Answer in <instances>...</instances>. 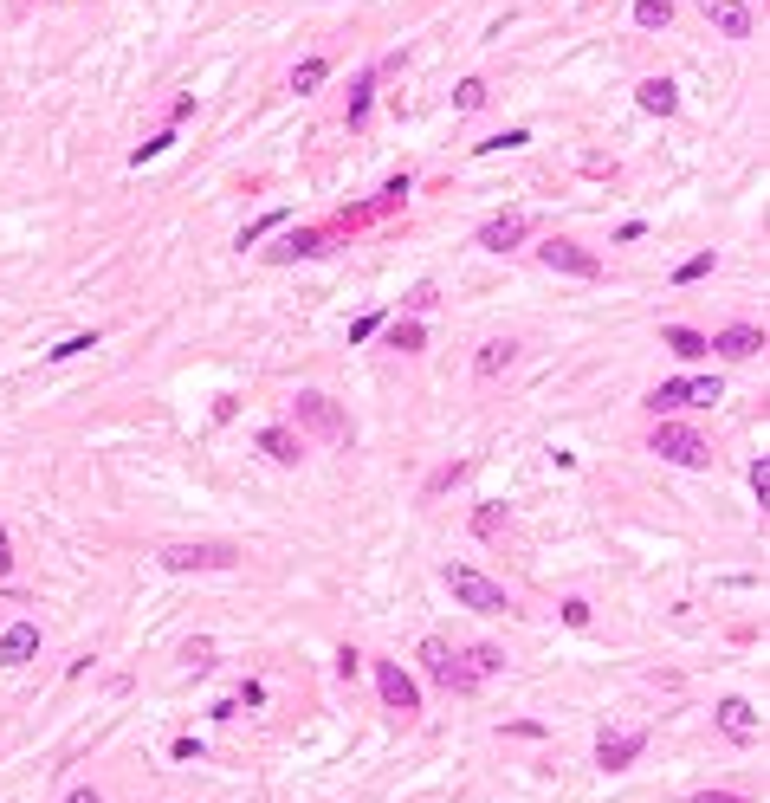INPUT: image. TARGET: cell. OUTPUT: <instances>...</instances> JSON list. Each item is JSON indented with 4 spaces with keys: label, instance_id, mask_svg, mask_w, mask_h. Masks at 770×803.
Returning <instances> with one entry per match:
<instances>
[{
    "label": "cell",
    "instance_id": "cell-10",
    "mask_svg": "<svg viewBox=\"0 0 770 803\" xmlns=\"http://www.w3.org/2000/svg\"><path fill=\"white\" fill-rule=\"evenodd\" d=\"M525 234H531V221H525V214H492V221L479 227V247H486V253H512Z\"/></svg>",
    "mask_w": 770,
    "mask_h": 803
},
{
    "label": "cell",
    "instance_id": "cell-15",
    "mask_svg": "<svg viewBox=\"0 0 770 803\" xmlns=\"http://www.w3.org/2000/svg\"><path fill=\"white\" fill-rule=\"evenodd\" d=\"M512 363H518V344H512V337H492V344H479L473 376H479V383H492V376H505Z\"/></svg>",
    "mask_w": 770,
    "mask_h": 803
},
{
    "label": "cell",
    "instance_id": "cell-20",
    "mask_svg": "<svg viewBox=\"0 0 770 803\" xmlns=\"http://www.w3.org/2000/svg\"><path fill=\"white\" fill-rule=\"evenodd\" d=\"M324 78H330V65H324V59H305V65H298V72H292V91H298V98H305V91H318Z\"/></svg>",
    "mask_w": 770,
    "mask_h": 803
},
{
    "label": "cell",
    "instance_id": "cell-14",
    "mask_svg": "<svg viewBox=\"0 0 770 803\" xmlns=\"http://www.w3.org/2000/svg\"><path fill=\"white\" fill-rule=\"evenodd\" d=\"M39 655V622H13V629H0V661L7 668H20V661Z\"/></svg>",
    "mask_w": 770,
    "mask_h": 803
},
{
    "label": "cell",
    "instance_id": "cell-33",
    "mask_svg": "<svg viewBox=\"0 0 770 803\" xmlns=\"http://www.w3.org/2000/svg\"><path fill=\"white\" fill-rule=\"evenodd\" d=\"M279 221H285V214H266V221H253V227H246V234H240V247H253V240H259V234H272V227H279Z\"/></svg>",
    "mask_w": 770,
    "mask_h": 803
},
{
    "label": "cell",
    "instance_id": "cell-2",
    "mask_svg": "<svg viewBox=\"0 0 770 803\" xmlns=\"http://www.w3.org/2000/svg\"><path fill=\"white\" fill-rule=\"evenodd\" d=\"M648 454L673 460V467H706V460H712V447L699 441L693 428H680V421H654V434H648Z\"/></svg>",
    "mask_w": 770,
    "mask_h": 803
},
{
    "label": "cell",
    "instance_id": "cell-30",
    "mask_svg": "<svg viewBox=\"0 0 770 803\" xmlns=\"http://www.w3.org/2000/svg\"><path fill=\"white\" fill-rule=\"evenodd\" d=\"M460 473H466V467H460V460H453V467H440V473H434V480H428V493H447V486H460Z\"/></svg>",
    "mask_w": 770,
    "mask_h": 803
},
{
    "label": "cell",
    "instance_id": "cell-35",
    "mask_svg": "<svg viewBox=\"0 0 770 803\" xmlns=\"http://www.w3.org/2000/svg\"><path fill=\"white\" fill-rule=\"evenodd\" d=\"M376 324H382L376 311H369V318H356V324H350V344H363V337H376Z\"/></svg>",
    "mask_w": 770,
    "mask_h": 803
},
{
    "label": "cell",
    "instance_id": "cell-28",
    "mask_svg": "<svg viewBox=\"0 0 770 803\" xmlns=\"http://www.w3.org/2000/svg\"><path fill=\"white\" fill-rule=\"evenodd\" d=\"M169 143H175V130H162V136H149V143H143V149H136V169H143V162H149V156H162V149H169Z\"/></svg>",
    "mask_w": 770,
    "mask_h": 803
},
{
    "label": "cell",
    "instance_id": "cell-18",
    "mask_svg": "<svg viewBox=\"0 0 770 803\" xmlns=\"http://www.w3.org/2000/svg\"><path fill=\"white\" fill-rule=\"evenodd\" d=\"M318 253H324V234H318V227H298V234H285V247H272V260H318Z\"/></svg>",
    "mask_w": 770,
    "mask_h": 803
},
{
    "label": "cell",
    "instance_id": "cell-19",
    "mask_svg": "<svg viewBox=\"0 0 770 803\" xmlns=\"http://www.w3.org/2000/svg\"><path fill=\"white\" fill-rule=\"evenodd\" d=\"M667 350L693 363V357H706V337H699V331H686V324H673V331H667Z\"/></svg>",
    "mask_w": 770,
    "mask_h": 803
},
{
    "label": "cell",
    "instance_id": "cell-27",
    "mask_svg": "<svg viewBox=\"0 0 770 803\" xmlns=\"http://www.w3.org/2000/svg\"><path fill=\"white\" fill-rule=\"evenodd\" d=\"M453 104H460V111H479V104H486V85H479V78H466V85L453 91Z\"/></svg>",
    "mask_w": 770,
    "mask_h": 803
},
{
    "label": "cell",
    "instance_id": "cell-7",
    "mask_svg": "<svg viewBox=\"0 0 770 803\" xmlns=\"http://www.w3.org/2000/svg\"><path fill=\"white\" fill-rule=\"evenodd\" d=\"M376 693H382V706H389L395 719H415L421 713V687L402 674V661H376Z\"/></svg>",
    "mask_w": 770,
    "mask_h": 803
},
{
    "label": "cell",
    "instance_id": "cell-26",
    "mask_svg": "<svg viewBox=\"0 0 770 803\" xmlns=\"http://www.w3.org/2000/svg\"><path fill=\"white\" fill-rule=\"evenodd\" d=\"M182 661H188L195 674H208V668H214V642H188V648H182Z\"/></svg>",
    "mask_w": 770,
    "mask_h": 803
},
{
    "label": "cell",
    "instance_id": "cell-1",
    "mask_svg": "<svg viewBox=\"0 0 770 803\" xmlns=\"http://www.w3.org/2000/svg\"><path fill=\"white\" fill-rule=\"evenodd\" d=\"M725 389H719V376H673V383H660L654 396H648V408H654V421L660 415H673V408H712Z\"/></svg>",
    "mask_w": 770,
    "mask_h": 803
},
{
    "label": "cell",
    "instance_id": "cell-5",
    "mask_svg": "<svg viewBox=\"0 0 770 803\" xmlns=\"http://www.w3.org/2000/svg\"><path fill=\"white\" fill-rule=\"evenodd\" d=\"M421 668H428V674H434V680H440V687H447V693H473V687H479L473 661H460V655H453L447 642H434V635H428V642H421Z\"/></svg>",
    "mask_w": 770,
    "mask_h": 803
},
{
    "label": "cell",
    "instance_id": "cell-13",
    "mask_svg": "<svg viewBox=\"0 0 770 803\" xmlns=\"http://www.w3.org/2000/svg\"><path fill=\"white\" fill-rule=\"evenodd\" d=\"M259 454L279 460V467H298V460H305V434H292V428H259Z\"/></svg>",
    "mask_w": 770,
    "mask_h": 803
},
{
    "label": "cell",
    "instance_id": "cell-4",
    "mask_svg": "<svg viewBox=\"0 0 770 803\" xmlns=\"http://www.w3.org/2000/svg\"><path fill=\"white\" fill-rule=\"evenodd\" d=\"M162 564H169V570H233V564H240V551L220 544V538H195V544H169Z\"/></svg>",
    "mask_w": 770,
    "mask_h": 803
},
{
    "label": "cell",
    "instance_id": "cell-37",
    "mask_svg": "<svg viewBox=\"0 0 770 803\" xmlns=\"http://www.w3.org/2000/svg\"><path fill=\"white\" fill-rule=\"evenodd\" d=\"M693 803H745V797H732V791H699Z\"/></svg>",
    "mask_w": 770,
    "mask_h": 803
},
{
    "label": "cell",
    "instance_id": "cell-21",
    "mask_svg": "<svg viewBox=\"0 0 770 803\" xmlns=\"http://www.w3.org/2000/svg\"><path fill=\"white\" fill-rule=\"evenodd\" d=\"M667 20H673V0H635V26L654 33V26H667Z\"/></svg>",
    "mask_w": 770,
    "mask_h": 803
},
{
    "label": "cell",
    "instance_id": "cell-9",
    "mask_svg": "<svg viewBox=\"0 0 770 803\" xmlns=\"http://www.w3.org/2000/svg\"><path fill=\"white\" fill-rule=\"evenodd\" d=\"M641 745H648V732H602V739H596V765L602 771H628L641 758Z\"/></svg>",
    "mask_w": 770,
    "mask_h": 803
},
{
    "label": "cell",
    "instance_id": "cell-31",
    "mask_svg": "<svg viewBox=\"0 0 770 803\" xmlns=\"http://www.w3.org/2000/svg\"><path fill=\"white\" fill-rule=\"evenodd\" d=\"M434 305H440L434 285H415V292H408V311H434Z\"/></svg>",
    "mask_w": 770,
    "mask_h": 803
},
{
    "label": "cell",
    "instance_id": "cell-8",
    "mask_svg": "<svg viewBox=\"0 0 770 803\" xmlns=\"http://www.w3.org/2000/svg\"><path fill=\"white\" fill-rule=\"evenodd\" d=\"M538 260L550 272H570V279H596V272H602V260L589 247H576V240H550V247H538Z\"/></svg>",
    "mask_w": 770,
    "mask_h": 803
},
{
    "label": "cell",
    "instance_id": "cell-29",
    "mask_svg": "<svg viewBox=\"0 0 770 803\" xmlns=\"http://www.w3.org/2000/svg\"><path fill=\"white\" fill-rule=\"evenodd\" d=\"M78 350H91V337H65V344H52L46 357H52V363H65V357H78Z\"/></svg>",
    "mask_w": 770,
    "mask_h": 803
},
{
    "label": "cell",
    "instance_id": "cell-34",
    "mask_svg": "<svg viewBox=\"0 0 770 803\" xmlns=\"http://www.w3.org/2000/svg\"><path fill=\"white\" fill-rule=\"evenodd\" d=\"M563 622H570V629H583V622H589V603H583V596H570V603H563Z\"/></svg>",
    "mask_w": 770,
    "mask_h": 803
},
{
    "label": "cell",
    "instance_id": "cell-16",
    "mask_svg": "<svg viewBox=\"0 0 770 803\" xmlns=\"http://www.w3.org/2000/svg\"><path fill=\"white\" fill-rule=\"evenodd\" d=\"M706 350H719V357L745 363V357H758V350H764V331H751V324H732V331H719Z\"/></svg>",
    "mask_w": 770,
    "mask_h": 803
},
{
    "label": "cell",
    "instance_id": "cell-12",
    "mask_svg": "<svg viewBox=\"0 0 770 803\" xmlns=\"http://www.w3.org/2000/svg\"><path fill=\"white\" fill-rule=\"evenodd\" d=\"M719 732L732 745H751L758 739V713H751V700H719Z\"/></svg>",
    "mask_w": 770,
    "mask_h": 803
},
{
    "label": "cell",
    "instance_id": "cell-36",
    "mask_svg": "<svg viewBox=\"0 0 770 803\" xmlns=\"http://www.w3.org/2000/svg\"><path fill=\"white\" fill-rule=\"evenodd\" d=\"M13 570V544H7V525H0V577Z\"/></svg>",
    "mask_w": 770,
    "mask_h": 803
},
{
    "label": "cell",
    "instance_id": "cell-38",
    "mask_svg": "<svg viewBox=\"0 0 770 803\" xmlns=\"http://www.w3.org/2000/svg\"><path fill=\"white\" fill-rule=\"evenodd\" d=\"M65 803H104V797H98V791H72Z\"/></svg>",
    "mask_w": 770,
    "mask_h": 803
},
{
    "label": "cell",
    "instance_id": "cell-6",
    "mask_svg": "<svg viewBox=\"0 0 770 803\" xmlns=\"http://www.w3.org/2000/svg\"><path fill=\"white\" fill-rule=\"evenodd\" d=\"M292 421H298V428H311V434H324V441H343V434H350L343 408L330 402V396H318V389H305V396L292 402Z\"/></svg>",
    "mask_w": 770,
    "mask_h": 803
},
{
    "label": "cell",
    "instance_id": "cell-3",
    "mask_svg": "<svg viewBox=\"0 0 770 803\" xmlns=\"http://www.w3.org/2000/svg\"><path fill=\"white\" fill-rule=\"evenodd\" d=\"M447 590L460 596L466 609H486V616H505V609H512V596H505L499 583H492V577H479V570H466V564H453V570H447Z\"/></svg>",
    "mask_w": 770,
    "mask_h": 803
},
{
    "label": "cell",
    "instance_id": "cell-32",
    "mask_svg": "<svg viewBox=\"0 0 770 803\" xmlns=\"http://www.w3.org/2000/svg\"><path fill=\"white\" fill-rule=\"evenodd\" d=\"M751 486H758V499L770 506V460H751Z\"/></svg>",
    "mask_w": 770,
    "mask_h": 803
},
{
    "label": "cell",
    "instance_id": "cell-24",
    "mask_svg": "<svg viewBox=\"0 0 770 803\" xmlns=\"http://www.w3.org/2000/svg\"><path fill=\"white\" fill-rule=\"evenodd\" d=\"M473 532H479V538H499V532H505V512H499V506H479V512H473Z\"/></svg>",
    "mask_w": 770,
    "mask_h": 803
},
{
    "label": "cell",
    "instance_id": "cell-23",
    "mask_svg": "<svg viewBox=\"0 0 770 803\" xmlns=\"http://www.w3.org/2000/svg\"><path fill=\"white\" fill-rule=\"evenodd\" d=\"M389 344H395V350H421V344H428V331H421L415 318H402V324L389 331Z\"/></svg>",
    "mask_w": 770,
    "mask_h": 803
},
{
    "label": "cell",
    "instance_id": "cell-22",
    "mask_svg": "<svg viewBox=\"0 0 770 803\" xmlns=\"http://www.w3.org/2000/svg\"><path fill=\"white\" fill-rule=\"evenodd\" d=\"M369 91H376V72H363L356 78V91H350V124L363 130V117H369Z\"/></svg>",
    "mask_w": 770,
    "mask_h": 803
},
{
    "label": "cell",
    "instance_id": "cell-11",
    "mask_svg": "<svg viewBox=\"0 0 770 803\" xmlns=\"http://www.w3.org/2000/svg\"><path fill=\"white\" fill-rule=\"evenodd\" d=\"M706 20L719 26L725 39H751V26H758V13H751L745 0H706Z\"/></svg>",
    "mask_w": 770,
    "mask_h": 803
},
{
    "label": "cell",
    "instance_id": "cell-25",
    "mask_svg": "<svg viewBox=\"0 0 770 803\" xmlns=\"http://www.w3.org/2000/svg\"><path fill=\"white\" fill-rule=\"evenodd\" d=\"M712 266H719V260H712V253H693V260H686V266H673V279H680V285H693V279H706Z\"/></svg>",
    "mask_w": 770,
    "mask_h": 803
},
{
    "label": "cell",
    "instance_id": "cell-17",
    "mask_svg": "<svg viewBox=\"0 0 770 803\" xmlns=\"http://www.w3.org/2000/svg\"><path fill=\"white\" fill-rule=\"evenodd\" d=\"M635 98H641V111H648V117H673V111H680V91H673L667 78H641Z\"/></svg>",
    "mask_w": 770,
    "mask_h": 803
}]
</instances>
